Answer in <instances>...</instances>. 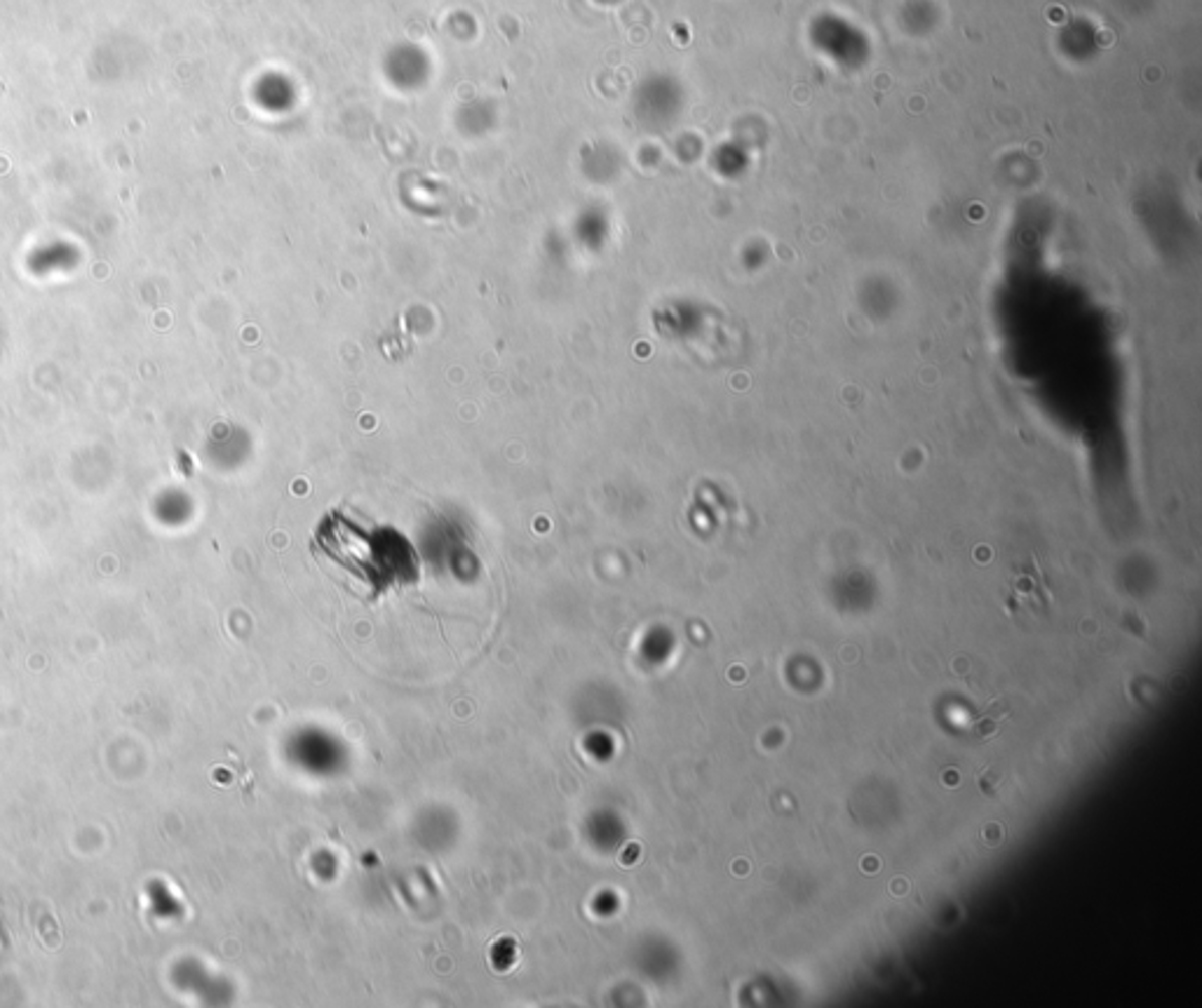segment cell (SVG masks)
Wrapping results in <instances>:
<instances>
[{
	"label": "cell",
	"mask_w": 1202,
	"mask_h": 1008,
	"mask_svg": "<svg viewBox=\"0 0 1202 1008\" xmlns=\"http://www.w3.org/2000/svg\"><path fill=\"white\" fill-rule=\"evenodd\" d=\"M315 545L346 572L372 586L376 595L418 579L416 552L400 534L390 529L369 531L339 510L319 524Z\"/></svg>",
	"instance_id": "1"
}]
</instances>
